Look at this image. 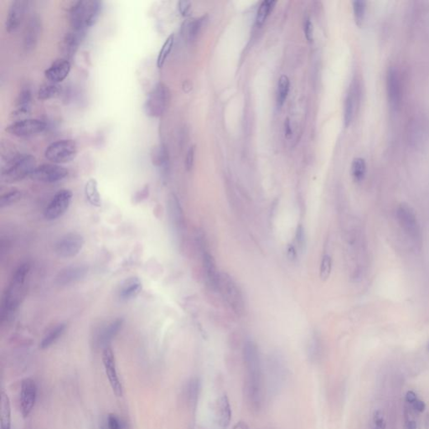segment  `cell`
Here are the masks:
<instances>
[{"mask_svg":"<svg viewBox=\"0 0 429 429\" xmlns=\"http://www.w3.org/2000/svg\"><path fill=\"white\" fill-rule=\"evenodd\" d=\"M30 264L23 263L15 270L12 279L3 296L1 303V323H5L15 313L20 305L25 292V284L30 274Z\"/></svg>","mask_w":429,"mask_h":429,"instance_id":"6da1fadb","label":"cell"},{"mask_svg":"<svg viewBox=\"0 0 429 429\" xmlns=\"http://www.w3.org/2000/svg\"><path fill=\"white\" fill-rule=\"evenodd\" d=\"M246 371L243 387L245 402L252 412L257 413L262 409L265 399L262 369L246 370Z\"/></svg>","mask_w":429,"mask_h":429,"instance_id":"7a4b0ae2","label":"cell"},{"mask_svg":"<svg viewBox=\"0 0 429 429\" xmlns=\"http://www.w3.org/2000/svg\"><path fill=\"white\" fill-rule=\"evenodd\" d=\"M36 168L35 158L31 154H19L10 158L2 168L1 180L6 184L19 182Z\"/></svg>","mask_w":429,"mask_h":429,"instance_id":"3957f363","label":"cell"},{"mask_svg":"<svg viewBox=\"0 0 429 429\" xmlns=\"http://www.w3.org/2000/svg\"><path fill=\"white\" fill-rule=\"evenodd\" d=\"M217 291L237 315L241 316L244 313V297L239 286L229 274L221 273Z\"/></svg>","mask_w":429,"mask_h":429,"instance_id":"277c9868","label":"cell"},{"mask_svg":"<svg viewBox=\"0 0 429 429\" xmlns=\"http://www.w3.org/2000/svg\"><path fill=\"white\" fill-rule=\"evenodd\" d=\"M397 220L407 237L416 246L422 244V231L414 210L406 203L398 205L396 210Z\"/></svg>","mask_w":429,"mask_h":429,"instance_id":"5b68a950","label":"cell"},{"mask_svg":"<svg viewBox=\"0 0 429 429\" xmlns=\"http://www.w3.org/2000/svg\"><path fill=\"white\" fill-rule=\"evenodd\" d=\"M170 100V90L163 82H158L148 93L143 109L151 118H159L166 112Z\"/></svg>","mask_w":429,"mask_h":429,"instance_id":"8992f818","label":"cell"},{"mask_svg":"<svg viewBox=\"0 0 429 429\" xmlns=\"http://www.w3.org/2000/svg\"><path fill=\"white\" fill-rule=\"evenodd\" d=\"M77 143L72 139H62L50 143L44 151V156L55 165L69 163L77 155Z\"/></svg>","mask_w":429,"mask_h":429,"instance_id":"52a82bcc","label":"cell"},{"mask_svg":"<svg viewBox=\"0 0 429 429\" xmlns=\"http://www.w3.org/2000/svg\"><path fill=\"white\" fill-rule=\"evenodd\" d=\"M84 237L76 232L62 236L55 245V252L62 258H72L82 252L84 247Z\"/></svg>","mask_w":429,"mask_h":429,"instance_id":"ba28073f","label":"cell"},{"mask_svg":"<svg viewBox=\"0 0 429 429\" xmlns=\"http://www.w3.org/2000/svg\"><path fill=\"white\" fill-rule=\"evenodd\" d=\"M72 194L70 190H61L56 193L44 210V217L47 221L59 219L69 209L72 203Z\"/></svg>","mask_w":429,"mask_h":429,"instance_id":"9c48e42d","label":"cell"},{"mask_svg":"<svg viewBox=\"0 0 429 429\" xmlns=\"http://www.w3.org/2000/svg\"><path fill=\"white\" fill-rule=\"evenodd\" d=\"M67 175L68 171L64 167L55 164H44L36 166V168L30 174V178L38 182L52 184L64 180Z\"/></svg>","mask_w":429,"mask_h":429,"instance_id":"30bf717a","label":"cell"},{"mask_svg":"<svg viewBox=\"0 0 429 429\" xmlns=\"http://www.w3.org/2000/svg\"><path fill=\"white\" fill-rule=\"evenodd\" d=\"M46 129V124L40 119H21L15 122L6 128V131L11 135L25 138L42 133Z\"/></svg>","mask_w":429,"mask_h":429,"instance_id":"8fae6325","label":"cell"},{"mask_svg":"<svg viewBox=\"0 0 429 429\" xmlns=\"http://www.w3.org/2000/svg\"><path fill=\"white\" fill-rule=\"evenodd\" d=\"M102 362L106 371V377L109 378V383L114 394L117 397L123 396V387L119 380V374L117 371L116 361L114 357V351L110 346L103 348L102 351Z\"/></svg>","mask_w":429,"mask_h":429,"instance_id":"7c38bea8","label":"cell"},{"mask_svg":"<svg viewBox=\"0 0 429 429\" xmlns=\"http://www.w3.org/2000/svg\"><path fill=\"white\" fill-rule=\"evenodd\" d=\"M37 397V387L32 379L27 378L23 381L20 389V410L25 417L32 412Z\"/></svg>","mask_w":429,"mask_h":429,"instance_id":"4fadbf2b","label":"cell"},{"mask_svg":"<svg viewBox=\"0 0 429 429\" xmlns=\"http://www.w3.org/2000/svg\"><path fill=\"white\" fill-rule=\"evenodd\" d=\"M28 2L25 0H15L10 4L5 21V29L9 33L15 32L25 19Z\"/></svg>","mask_w":429,"mask_h":429,"instance_id":"5bb4252c","label":"cell"},{"mask_svg":"<svg viewBox=\"0 0 429 429\" xmlns=\"http://www.w3.org/2000/svg\"><path fill=\"white\" fill-rule=\"evenodd\" d=\"M387 91L391 109L397 110L402 102V85L398 72L393 67L387 72Z\"/></svg>","mask_w":429,"mask_h":429,"instance_id":"9a60e30c","label":"cell"},{"mask_svg":"<svg viewBox=\"0 0 429 429\" xmlns=\"http://www.w3.org/2000/svg\"><path fill=\"white\" fill-rule=\"evenodd\" d=\"M269 370L272 387L279 389L287 376L286 364L279 354H274L269 358Z\"/></svg>","mask_w":429,"mask_h":429,"instance_id":"2e32d148","label":"cell"},{"mask_svg":"<svg viewBox=\"0 0 429 429\" xmlns=\"http://www.w3.org/2000/svg\"><path fill=\"white\" fill-rule=\"evenodd\" d=\"M87 273L88 269L84 265H72L60 271L56 282L60 286H68L82 280Z\"/></svg>","mask_w":429,"mask_h":429,"instance_id":"e0dca14e","label":"cell"},{"mask_svg":"<svg viewBox=\"0 0 429 429\" xmlns=\"http://www.w3.org/2000/svg\"><path fill=\"white\" fill-rule=\"evenodd\" d=\"M71 68L72 66L68 60L58 59L44 72V76L49 82L58 84L68 77Z\"/></svg>","mask_w":429,"mask_h":429,"instance_id":"ac0fdd59","label":"cell"},{"mask_svg":"<svg viewBox=\"0 0 429 429\" xmlns=\"http://www.w3.org/2000/svg\"><path fill=\"white\" fill-rule=\"evenodd\" d=\"M232 414V407L227 395L220 396L215 404V417L217 424L222 428H227L231 423Z\"/></svg>","mask_w":429,"mask_h":429,"instance_id":"d6986e66","label":"cell"},{"mask_svg":"<svg viewBox=\"0 0 429 429\" xmlns=\"http://www.w3.org/2000/svg\"><path fill=\"white\" fill-rule=\"evenodd\" d=\"M40 19L37 16L30 18L24 35V47L27 51L32 50L36 46L40 36Z\"/></svg>","mask_w":429,"mask_h":429,"instance_id":"ffe728a7","label":"cell"},{"mask_svg":"<svg viewBox=\"0 0 429 429\" xmlns=\"http://www.w3.org/2000/svg\"><path fill=\"white\" fill-rule=\"evenodd\" d=\"M168 206L170 219L173 227L176 232H182L183 229L185 228V217L180 201L174 194L169 199Z\"/></svg>","mask_w":429,"mask_h":429,"instance_id":"44dd1931","label":"cell"},{"mask_svg":"<svg viewBox=\"0 0 429 429\" xmlns=\"http://www.w3.org/2000/svg\"><path fill=\"white\" fill-rule=\"evenodd\" d=\"M203 267L208 284H210L211 289L217 291L221 273L217 270V264L212 255L206 251L203 252Z\"/></svg>","mask_w":429,"mask_h":429,"instance_id":"7402d4cb","label":"cell"},{"mask_svg":"<svg viewBox=\"0 0 429 429\" xmlns=\"http://www.w3.org/2000/svg\"><path fill=\"white\" fill-rule=\"evenodd\" d=\"M143 285L140 279L136 277L129 278L124 280L120 285L119 290V298L121 301H129L138 296Z\"/></svg>","mask_w":429,"mask_h":429,"instance_id":"603a6c76","label":"cell"},{"mask_svg":"<svg viewBox=\"0 0 429 429\" xmlns=\"http://www.w3.org/2000/svg\"><path fill=\"white\" fill-rule=\"evenodd\" d=\"M359 101V91L356 85L351 86L350 91L348 92L345 101V110H344V122L345 126L349 127L352 123L355 117L356 108Z\"/></svg>","mask_w":429,"mask_h":429,"instance_id":"cb8c5ba5","label":"cell"},{"mask_svg":"<svg viewBox=\"0 0 429 429\" xmlns=\"http://www.w3.org/2000/svg\"><path fill=\"white\" fill-rule=\"evenodd\" d=\"M151 160L153 166L160 169L164 176H167L170 169V157L166 145L160 144L152 148Z\"/></svg>","mask_w":429,"mask_h":429,"instance_id":"d4e9b609","label":"cell"},{"mask_svg":"<svg viewBox=\"0 0 429 429\" xmlns=\"http://www.w3.org/2000/svg\"><path fill=\"white\" fill-rule=\"evenodd\" d=\"M307 355H308V360L313 364H318L320 362L323 358V342L319 334L317 332H313L308 339Z\"/></svg>","mask_w":429,"mask_h":429,"instance_id":"484cf974","label":"cell"},{"mask_svg":"<svg viewBox=\"0 0 429 429\" xmlns=\"http://www.w3.org/2000/svg\"><path fill=\"white\" fill-rule=\"evenodd\" d=\"M124 325L123 318H117L106 325L101 329L98 336V342L103 348L109 346V344L114 340V337L119 334Z\"/></svg>","mask_w":429,"mask_h":429,"instance_id":"4316f807","label":"cell"},{"mask_svg":"<svg viewBox=\"0 0 429 429\" xmlns=\"http://www.w3.org/2000/svg\"><path fill=\"white\" fill-rule=\"evenodd\" d=\"M32 106V91L30 87H24L20 91L16 100V109L14 112L15 116H25L30 114Z\"/></svg>","mask_w":429,"mask_h":429,"instance_id":"83f0119b","label":"cell"},{"mask_svg":"<svg viewBox=\"0 0 429 429\" xmlns=\"http://www.w3.org/2000/svg\"><path fill=\"white\" fill-rule=\"evenodd\" d=\"M86 33L73 30L67 33L63 40V49L67 57H72L76 53L80 44L86 36Z\"/></svg>","mask_w":429,"mask_h":429,"instance_id":"f1b7e54d","label":"cell"},{"mask_svg":"<svg viewBox=\"0 0 429 429\" xmlns=\"http://www.w3.org/2000/svg\"><path fill=\"white\" fill-rule=\"evenodd\" d=\"M102 3L98 0H86L85 9V26L88 30L93 26L101 15Z\"/></svg>","mask_w":429,"mask_h":429,"instance_id":"f546056e","label":"cell"},{"mask_svg":"<svg viewBox=\"0 0 429 429\" xmlns=\"http://www.w3.org/2000/svg\"><path fill=\"white\" fill-rule=\"evenodd\" d=\"M85 195L91 205L100 207L101 205V195L99 193L98 184L93 178L87 180L85 185Z\"/></svg>","mask_w":429,"mask_h":429,"instance_id":"4dcf8cb0","label":"cell"},{"mask_svg":"<svg viewBox=\"0 0 429 429\" xmlns=\"http://www.w3.org/2000/svg\"><path fill=\"white\" fill-rule=\"evenodd\" d=\"M66 330H67V326L65 324H60L55 328L51 329L40 342V348L44 350V349L50 347L53 344L56 343L64 335Z\"/></svg>","mask_w":429,"mask_h":429,"instance_id":"1f68e13d","label":"cell"},{"mask_svg":"<svg viewBox=\"0 0 429 429\" xmlns=\"http://www.w3.org/2000/svg\"><path fill=\"white\" fill-rule=\"evenodd\" d=\"M1 429H11V407L10 398L5 392H1Z\"/></svg>","mask_w":429,"mask_h":429,"instance_id":"d6a6232c","label":"cell"},{"mask_svg":"<svg viewBox=\"0 0 429 429\" xmlns=\"http://www.w3.org/2000/svg\"><path fill=\"white\" fill-rule=\"evenodd\" d=\"M200 379L194 378L190 379L186 387V399L188 404L192 408H195L197 404L198 398L200 395Z\"/></svg>","mask_w":429,"mask_h":429,"instance_id":"836d02e7","label":"cell"},{"mask_svg":"<svg viewBox=\"0 0 429 429\" xmlns=\"http://www.w3.org/2000/svg\"><path fill=\"white\" fill-rule=\"evenodd\" d=\"M204 20H205V18H200V19L192 20L190 22L185 24V27H184V32H185V36L189 41H194V40H196V38L198 37V35L201 30V28H202Z\"/></svg>","mask_w":429,"mask_h":429,"instance_id":"e575fe53","label":"cell"},{"mask_svg":"<svg viewBox=\"0 0 429 429\" xmlns=\"http://www.w3.org/2000/svg\"><path fill=\"white\" fill-rule=\"evenodd\" d=\"M289 86H290V82H289V77L285 75H283L279 78V84H278V91H277L278 106H283L286 101L287 96L289 95Z\"/></svg>","mask_w":429,"mask_h":429,"instance_id":"d590c367","label":"cell"},{"mask_svg":"<svg viewBox=\"0 0 429 429\" xmlns=\"http://www.w3.org/2000/svg\"><path fill=\"white\" fill-rule=\"evenodd\" d=\"M175 43V35L171 34L166 41L164 43L163 46L161 47L160 50L158 52V58H157V67L158 68H162L166 63V60L171 54L173 46Z\"/></svg>","mask_w":429,"mask_h":429,"instance_id":"8d00e7d4","label":"cell"},{"mask_svg":"<svg viewBox=\"0 0 429 429\" xmlns=\"http://www.w3.org/2000/svg\"><path fill=\"white\" fill-rule=\"evenodd\" d=\"M276 4V1H272V0H266L261 3L257 11V17H256V24L257 26H261L263 25Z\"/></svg>","mask_w":429,"mask_h":429,"instance_id":"74e56055","label":"cell"},{"mask_svg":"<svg viewBox=\"0 0 429 429\" xmlns=\"http://www.w3.org/2000/svg\"><path fill=\"white\" fill-rule=\"evenodd\" d=\"M366 172V164L364 158H356L351 165V175L355 181L360 182L365 178Z\"/></svg>","mask_w":429,"mask_h":429,"instance_id":"f35d334b","label":"cell"},{"mask_svg":"<svg viewBox=\"0 0 429 429\" xmlns=\"http://www.w3.org/2000/svg\"><path fill=\"white\" fill-rule=\"evenodd\" d=\"M60 90L61 89L58 84H55L51 82L46 83L40 86L39 89L37 93L38 98L40 100H49V99L54 98L59 95Z\"/></svg>","mask_w":429,"mask_h":429,"instance_id":"ab89813d","label":"cell"},{"mask_svg":"<svg viewBox=\"0 0 429 429\" xmlns=\"http://www.w3.org/2000/svg\"><path fill=\"white\" fill-rule=\"evenodd\" d=\"M22 197V192L20 190H11L5 193L0 198V207L5 208L14 205Z\"/></svg>","mask_w":429,"mask_h":429,"instance_id":"60d3db41","label":"cell"},{"mask_svg":"<svg viewBox=\"0 0 429 429\" xmlns=\"http://www.w3.org/2000/svg\"><path fill=\"white\" fill-rule=\"evenodd\" d=\"M365 9H366V5H365V1L357 0L353 2V11H354L355 22L357 25L362 24L365 18Z\"/></svg>","mask_w":429,"mask_h":429,"instance_id":"b9f144b4","label":"cell"},{"mask_svg":"<svg viewBox=\"0 0 429 429\" xmlns=\"http://www.w3.org/2000/svg\"><path fill=\"white\" fill-rule=\"evenodd\" d=\"M332 270V258L331 256L326 254L321 261L319 277L322 281H326L330 278Z\"/></svg>","mask_w":429,"mask_h":429,"instance_id":"7bdbcfd3","label":"cell"},{"mask_svg":"<svg viewBox=\"0 0 429 429\" xmlns=\"http://www.w3.org/2000/svg\"><path fill=\"white\" fill-rule=\"evenodd\" d=\"M109 429H125V424L116 415L110 414L108 418Z\"/></svg>","mask_w":429,"mask_h":429,"instance_id":"ee69618b","label":"cell"},{"mask_svg":"<svg viewBox=\"0 0 429 429\" xmlns=\"http://www.w3.org/2000/svg\"><path fill=\"white\" fill-rule=\"evenodd\" d=\"M295 237H296L297 244L299 246V248L301 250H303V248L305 247L306 239L305 232H304V228L302 225H299L297 227Z\"/></svg>","mask_w":429,"mask_h":429,"instance_id":"f6af8a7d","label":"cell"},{"mask_svg":"<svg viewBox=\"0 0 429 429\" xmlns=\"http://www.w3.org/2000/svg\"><path fill=\"white\" fill-rule=\"evenodd\" d=\"M195 146H191L189 150H188L186 158H185V168L188 171H191L194 166V161H195Z\"/></svg>","mask_w":429,"mask_h":429,"instance_id":"bcb514c9","label":"cell"},{"mask_svg":"<svg viewBox=\"0 0 429 429\" xmlns=\"http://www.w3.org/2000/svg\"><path fill=\"white\" fill-rule=\"evenodd\" d=\"M374 428L373 429H386V422L383 413L380 411H377L374 413Z\"/></svg>","mask_w":429,"mask_h":429,"instance_id":"7dc6e473","label":"cell"},{"mask_svg":"<svg viewBox=\"0 0 429 429\" xmlns=\"http://www.w3.org/2000/svg\"><path fill=\"white\" fill-rule=\"evenodd\" d=\"M178 8H179V11H180L181 15L186 17V16L190 15V10H191V2H190V1H185V0L179 1V3H178Z\"/></svg>","mask_w":429,"mask_h":429,"instance_id":"c3c4849f","label":"cell"},{"mask_svg":"<svg viewBox=\"0 0 429 429\" xmlns=\"http://www.w3.org/2000/svg\"><path fill=\"white\" fill-rule=\"evenodd\" d=\"M304 33H305L306 39L308 41H312L313 40V23L311 22L309 19H307L305 23H304Z\"/></svg>","mask_w":429,"mask_h":429,"instance_id":"681fc988","label":"cell"},{"mask_svg":"<svg viewBox=\"0 0 429 429\" xmlns=\"http://www.w3.org/2000/svg\"><path fill=\"white\" fill-rule=\"evenodd\" d=\"M413 405V407H414L415 410H417L418 412H422L425 410V407H426V405H425L424 402H422V401H420V400H417L416 402H413L412 403Z\"/></svg>","mask_w":429,"mask_h":429,"instance_id":"f907efd6","label":"cell"},{"mask_svg":"<svg viewBox=\"0 0 429 429\" xmlns=\"http://www.w3.org/2000/svg\"><path fill=\"white\" fill-rule=\"evenodd\" d=\"M284 127H285V136H286V138L288 139H289V138H292L293 132H292L291 125H290V122H289V119H286V122L284 124Z\"/></svg>","mask_w":429,"mask_h":429,"instance_id":"816d5d0a","label":"cell"},{"mask_svg":"<svg viewBox=\"0 0 429 429\" xmlns=\"http://www.w3.org/2000/svg\"><path fill=\"white\" fill-rule=\"evenodd\" d=\"M417 400V395L415 394V392H412V391L407 392V395H406V401L407 402H409V403H412V404Z\"/></svg>","mask_w":429,"mask_h":429,"instance_id":"f5cc1de1","label":"cell"},{"mask_svg":"<svg viewBox=\"0 0 429 429\" xmlns=\"http://www.w3.org/2000/svg\"><path fill=\"white\" fill-rule=\"evenodd\" d=\"M288 257L292 261H294L297 258L296 250L294 248V246H289V248H288Z\"/></svg>","mask_w":429,"mask_h":429,"instance_id":"db71d44e","label":"cell"},{"mask_svg":"<svg viewBox=\"0 0 429 429\" xmlns=\"http://www.w3.org/2000/svg\"><path fill=\"white\" fill-rule=\"evenodd\" d=\"M232 429H251L250 428L249 426L247 425V422H243V421H240V422H237L236 424L234 425V427Z\"/></svg>","mask_w":429,"mask_h":429,"instance_id":"11a10c76","label":"cell"},{"mask_svg":"<svg viewBox=\"0 0 429 429\" xmlns=\"http://www.w3.org/2000/svg\"><path fill=\"white\" fill-rule=\"evenodd\" d=\"M407 429H417V423L414 421H411V422H408L407 423Z\"/></svg>","mask_w":429,"mask_h":429,"instance_id":"9f6ffc18","label":"cell"},{"mask_svg":"<svg viewBox=\"0 0 429 429\" xmlns=\"http://www.w3.org/2000/svg\"><path fill=\"white\" fill-rule=\"evenodd\" d=\"M427 350H428V352H429V343H428V345H427Z\"/></svg>","mask_w":429,"mask_h":429,"instance_id":"6f0895ef","label":"cell"}]
</instances>
